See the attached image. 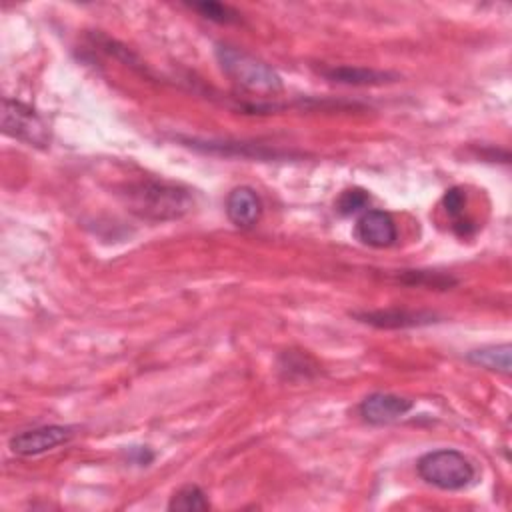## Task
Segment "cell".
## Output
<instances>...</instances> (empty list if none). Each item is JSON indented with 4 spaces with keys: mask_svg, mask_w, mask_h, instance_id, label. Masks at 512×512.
Listing matches in <instances>:
<instances>
[{
    "mask_svg": "<svg viewBox=\"0 0 512 512\" xmlns=\"http://www.w3.org/2000/svg\"><path fill=\"white\" fill-rule=\"evenodd\" d=\"M418 476L440 490H464L476 480V466L468 456L452 448L426 452L416 462Z\"/></svg>",
    "mask_w": 512,
    "mask_h": 512,
    "instance_id": "cell-3",
    "label": "cell"
},
{
    "mask_svg": "<svg viewBox=\"0 0 512 512\" xmlns=\"http://www.w3.org/2000/svg\"><path fill=\"white\" fill-rule=\"evenodd\" d=\"M370 202V194L362 188H346L336 200V212L342 216H352L362 212Z\"/></svg>",
    "mask_w": 512,
    "mask_h": 512,
    "instance_id": "cell-15",
    "label": "cell"
},
{
    "mask_svg": "<svg viewBox=\"0 0 512 512\" xmlns=\"http://www.w3.org/2000/svg\"><path fill=\"white\" fill-rule=\"evenodd\" d=\"M356 238L372 248H388L396 242L398 230L394 218L384 210H366L356 222Z\"/></svg>",
    "mask_w": 512,
    "mask_h": 512,
    "instance_id": "cell-8",
    "label": "cell"
},
{
    "mask_svg": "<svg viewBox=\"0 0 512 512\" xmlns=\"http://www.w3.org/2000/svg\"><path fill=\"white\" fill-rule=\"evenodd\" d=\"M208 508H210V502L206 498V492L196 484H186L178 488L168 502V510L196 512V510H208Z\"/></svg>",
    "mask_w": 512,
    "mask_h": 512,
    "instance_id": "cell-13",
    "label": "cell"
},
{
    "mask_svg": "<svg viewBox=\"0 0 512 512\" xmlns=\"http://www.w3.org/2000/svg\"><path fill=\"white\" fill-rule=\"evenodd\" d=\"M2 132L30 146H48L50 128L44 118L30 106L4 98L2 102Z\"/></svg>",
    "mask_w": 512,
    "mask_h": 512,
    "instance_id": "cell-4",
    "label": "cell"
},
{
    "mask_svg": "<svg viewBox=\"0 0 512 512\" xmlns=\"http://www.w3.org/2000/svg\"><path fill=\"white\" fill-rule=\"evenodd\" d=\"M466 358L480 368L500 372V374H510V344L484 346L468 352Z\"/></svg>",
    "mask_w": 512,
    "mask_h": 512,
    "instance_id": "cell-11",
    "label": "cell"
},
{
    "mask_svg": "<svg viewBox=\"0 0 512 512\" xmlns=\"http://www.w3.org/2000/svg\"><path fill=\"white\" fill-rule=\"evenodd\" d=\"M412 406H414V402L404 396L390 394V392H374L360 402L358 410L366 422L382 426V424L396 422L398 418L408 414L412 410Z\"/></svg>",
    "mask_w": 512,
    "mask_h": 512,
    "instance_id": "cell-7",
    "label": "cell"
},
{
    "mask_svg": "<svg viewBox=\"0 0 512 512\" xmlns=\"http://www.w3.org/2000/svg\"><path fill=\"white\" fill-rule=\"evenodd\" d=\"M122 196L130 212L154 222L182 218L194 206L190 190L162 180H140L128 184Z\"/></svg>",
    "mask_w": 512,
    "mask_h": 512,
    "instance_id": "cell-1",
    "label": "cell"
},
{
    "mask_svg": "<svg viewBox=\"0 0 512 512\" xmlns=\"http://www.w3.org/2000/svg\"><path fill=\"white\" fill-rule=\"evenodd\" d=\"M74 428L72 426H62V424H50V426H40L32 430H24L16 436L10 438V450L20 456H38L44 452H50L74 438Z\"/></svg>",
    "mask_w": 512,
    "mask_h": 512,
    "instance_id": "cell-5",
    "label": "cell"
},
{
    "mask_svg": "<svg viewBox=\"0 0 512 512\" xmlns=\"http://www.w3.org/2000/svg\"><path fill=\"white\" fill-rule=\"evenodd\" d=\"M130 458L136 462V464H140V466H146L148 462H152V458H154V454L144 446H138V448H132L130 450Z\"/></svg>",
    "mask_w": 512,
    "mask_h": 512,
    "instance_id": "cell-17",
    "label": "cell"
},
{
    "mask_svg": "<svg viewBox=\"0 0 512 512\" xmlns=\"http://www.w3.org/2000/svg\"><path fill=\"white\" fill-rule=\"evenodd\" d=\"M324 78L346 84V86H380L398 80L394 72L386 70H374L364 66H324L318 70Z\"/></svg>",
    "mask_w": 512,
    "mask_h": 512,
    "instance_id": "cell-10",
    "label": "cell"
},
{
    "mask_svg": "<svg viewBox=\"0 0 512 512\" xmlns=\"http://www.w3.org/2000/svg\"><path fill=\"white\" fill-rule=\"evenodd\" d=\"M190 8L196 10L202 18L216 22V24H238L240 22V14L232 6L222 4V2H208V0L192 2Z\"/></svg>",
    "mask_w": 512,
    "mask_h": 512,
    "instance_id": "cell-14",
    "label": "cell"
},
{
    "mask_svg": "<svg viewBox=\"0 0 512 512\" xmlns=\"http://www.w3.org/2000/svg\"><path fill=\"white\" fill-rule=\"evenodd\" d=\"M402 280L406 284L430 286V288H450L456 284V280L452 276H446L440 272H428V270H408L402 274Z\"/></svg>",
    "mask_w": 512,
    "mask_h": 512,
    "instance_id": "cell-16",
    "label": "cell"
},
{
    "mask_svg": "<svg viewBox=\"0 0 512 512\" xmlns=\"http://www.w3.org/2000/svg\"><path fill=\"white\" fill-rule=\"evenodd\" d=\"M216 60L222 72L230 78V82H234L240 90L252 96L274 98L282 92V78L278 76V72L264 60L252 56L242 48L218 44Z\"/></svg>",
    "mask_w": 512,
    "mask_h": 512,
    "instance_id": "cell-2",
    "label": "cell"
},
{
    "mask_svg": "<svg viewBox=\"0 0 512 512\" xmlns=\"http://www.w3.org/2000/svg\"><path fill=\"white\" fill-rule=\"evenodd\" d=\"M358 322L370 324L374 328L398 330V328H414L438 322V316L428 310H408V308H386V310H364L352 314Z\"/></svg>",
    "mask_w": 512,
    "mask_h": 512,
    "instance_id": "cell-6",
    "label": "cell"
},
{
    "mask_svg": "<svg viewBox=\"0 0 512 512\" xmlns=\"http://www.w3.org/2000/svg\"><path fill=\"white\" fill-rule=\"evenodd\" d=\"M226 216L236 228H254L262 216V200L250 186H238L226 196Z\"/></svg>",
    "mask_w": 512,
    "mask_h": 512,
    "instance_id": "cell-9",
    "label": "cell"
},
{
    "mask_svg": "<svg viewBox=\"0 0 512 512\" xmlns=\"http://www.w3.org/2000/svg\"><path fill=\"white\" fill-rule=\"evenodd\" d=\"M442 206L446 214L452 218V228L460 236H468L474 232V224L470 218L464 216L466 210V192L462 188H450L446 190L442 198Z\"/></svg>",
    "mask_w": 512,
    "mask_h": 512,
    "instance_id": "cell-12",
    "label": "cell"
}]
</instances>
